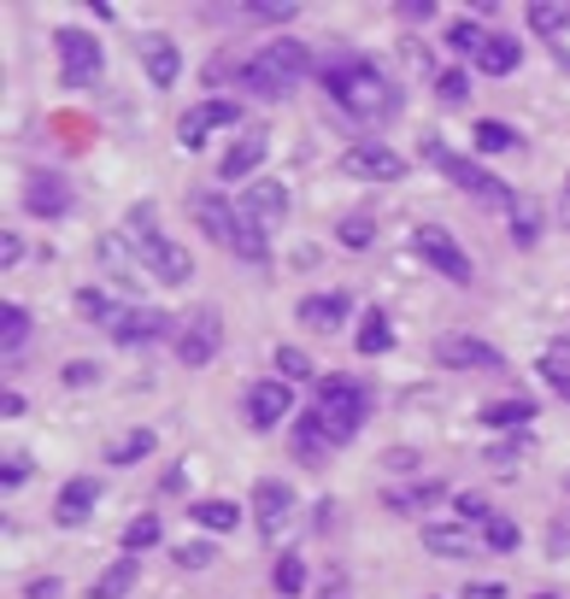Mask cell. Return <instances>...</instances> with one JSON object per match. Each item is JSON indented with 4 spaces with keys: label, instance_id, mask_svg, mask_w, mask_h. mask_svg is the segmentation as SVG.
Segmentation results:
<instances>
[{
    "label": "cell",
    "instance_id": "obj_49",
    "mask_svg": "<svg viewBox=\"0 0 570 599\" xmlns=\"http://www.w3.org/2000/svg\"><path fill=\"white\" fill-rule=\"evenodd\" d=\"M464 599H506V588H500V582H471V594H464Z\"/></svg>",
    "mask_w": 570,
    "mask_h": 599
},
{
    "label": "cell",
    "instance_id": "obj_30",
    "mask_svg": "<svg viewBox=\"0 0 570 599\" xmlns=\"http://www.w3.org/2000/svg\"><path fill=\"white\" fill-rule=\"evenodd\" d=\"M195 523H200V529H212V535H230L241 523V511L230 506V500H200L195 506Z\"/></svg>",
    "mask_w": 570,
    "mask_h": 599
},
{
    "label": "cell",
    "instance_id": "obj_38",
    "mask_svg": "<svg viewBox=\"0 0 570 599\" xmlns=\"http://www.w3.org/2000/svg\"><path fill=\"white\" fill-rule=\"evenodd\" d=\"M447 41L459 53H482L488 48V36H482V24H471V18H459V24H447Z\"/></svg>",
    "mask_w": 570,
    "mask_h": 599
},
{
    "label": "cell",
    "instance_id": "obj_21",
    "mask_svg": "<svg viewBox=\"0 0 570 599\" xmlns=\"http://www.w3.org/2000/svg\"><path fill=\"white\" fill-rule=\"evenodd\" d=\"M347 312H354V305H347V295H306V300H300V324H306V329H324V335L342 329Z\"/></svg>",
    "mask_w": 570,
    "mask_h": 599
},
{
    "label": "cell",
    "instance_id": "obj_23",
    "mask_svg": "<svg viewBox=\"0 0 570 599\" xmlns=\"http://www.w3.org/2000/svg\"><path fill=\"white\" fill-rule=\"evenodd\" d=\"M442 500H447L442 482H418V488H388V494H383V506H388V511H406V517H418V511H435Z\"/></svg>",
    "mask_w": 570,
    "mask_h": 599
},
{
    "label": "cell",
    "instance_id": "obj_10",
    "mask_svg": "<svg viewBox=\"0 0 570 599\" xmlns=\"http://www.w3.org/2000/svg\"><path fill=\"white\" fill-rule=\"evenodd\" d=\"M236 118H241V107H236V100H200V107H188V112H183L177 141H183L188 153H200V148H207V136H212V129H224V124H236Z\"/></svg>",
    "mask_w": 570,
    "mask_h": 599
},
{
    "label": "cell",
    "instance_id": "obj_27",
    "mask_svg": "<svg viewBox=\"0 0 570 599\" xmlns=\"http://www.w3.org/2000/svg\"><path fill=\"white\" fill-rule=\"evenodd\" d=\"M24 341H30V312H24V305H7V312H0V347H7V359H18Z\"/></svg>",
    "mask_w": 570,
    "mask_h": 599
},
{
    "label": "cell",
    "instance_id": "obj_9",
    "mask_svg": "<svg viewBox=\"0 0 570 599\" xmlns=\"http://www.w3.org/2000/svg\"><path fill=\"white\" fill-rule=\"evenodd\" d=\"M53 48H60L65 83H77V89H89V83L100 77V65H107V53H100V41L89 30H60V36H53Z\"/></svg>",
    "mask_w": 570,
    "mask_h": 599
},
{
    "label": "cell",
    "instance_id": "obj_42",
    "mask_svg": "<svg viewBox=\"0 0 570 599\" xmlns=\"http://www.w3.org/2000/svg\"><path fill=\"white\" fill-rule=\"evenodd\" d=\"M541 376H547V383H553V388H559V394H565V400H570V359L559 353V347H553V353H547V359H541Z\"/></svg>",
    "mask_w": 570,
    "mask_h": 599
},
{
    "label": "cell",
    "instance_id": "obj_16",
    "mask_svg": "<svg viewBox=\"0 0 570 599\" xmlns=\"http://www.w3.org/2000/svg\"><path fill=\"white\" fill-rule=\"evenodd\" d=\"M288 405H295V394H288L283 376H271V383H253V394H247V417H253V429H271V423H283Z\"/></svg>",
    "mask_w": 570,
    "mask_h": 599
},
{
    "label": "cell",
    "instance_id": "obj_47",
    "mask_svg": "<svg viewBox=\"0 0 570 599\" xmlns=\"http://www.w3.org/2000/svg\"><path fill=\"white\" fill-rule=\"evenodd\" d=\"M0 482H7V488H24V482H30V459H7L0 464Z\"/></svg>",
    "mask_w": 570,
    "mask_h": 599
},
{
    "label": "cell",
    "instance_id": "obj_48",
    "mask_svg": "<svg viewBox=\"0 0 570 599\" xmlns=\"http://www.w3.org/2000/svg\"><path fill=\"white\" fill-rule=\"evenodd\" d=\"M18 259H24V241L7 229V236H0V265H18Z\"/></svg>",
    "mask_w": 570,
    "mask_h": 599
},
{
    "label": "cell",
    "instance_id": "obj_5",
    "mask_svg": "<svg viewBox=\"0 0 570 599\" xmlns=\"http://www.w3.org/2000/svg\"><path fill=\"white\" fill-rule=\"evenodd\" d=\"M77 305L95 317L100 329L112 335V341H124V347L153 341V335H165V329H171L159 312H136V305H119V300H107V295H100V288H83V295H77Z\"/></svg>",
    "mask_w": 570,
    "mask_h": 599
},
{
    "label": "cell",
    "instance_id": "obj_6",
    "mask_svg": "<svg viewBox=\"0 0 570 599\" xmlns=\"http://www.w3.org/2000/svg\"><path fill=\"white\" fill-rule=\"evenodd\" d=\"M423 159H430V165L442 171L447 183H459L464 195H476V200H494V207H511V200H518V188H511V183H500V177H494V171H482L476 159H464V153H447V148H442V141H435V136L423 141Z\"/></svg>",
    "mask_w": 570,
    "mask_h": 599
},
{
    "label": "cell",
    "instance_id": "obj_2",
    "mask_svg": "<svg viewBox=\"0 0 570 599\" xmlns=\"http://www.w3.org/2000/svg\"><path fill=\"white\" fill-rule=\"evenodd\" d=\"M306 71H312V53H306V41L276 36V41H265V48H259L253 60L241 65V83H247L253 95L276 100V95H288V89H295Z\"/></svg>",
    "mask_w": 570,
    "mask_h": 599
},
{
    "label": "cell",
    "instance_id": "obj_41",
    "mask_svg": "<svg viewBox=\"0 0 570 599\" xmlns=\"http://www.w3.org/2000/svg\"><path fill=\"white\" fill-rule=\"evenodd\" d=\"M60 383H65V388H95V383H100V364H95V359H71L65 371H60Z\"/></svg>",
    "mask_w": 570,
    "mask_h": 599
},
{
    "label": "cell",
    "instance_id": "obj_29",
    "mask_svg": "<svg viewBox=\"0 0 570 599\" xmlns=\"http://www.w3.org/2000/svg\"><path fill=\"white\" fill-rule=\"evenodd\" d=\"M570 24V0H535L530 7V30L535 36H559Z\"/></svg>",
    "mask_w": 570,
    "mask_h": 599
},
{
    "label": "cell",
    "instance_id": "obj_45",
    "mask_svg": "<svg viewBox=\"0 0 570 599\" xmlns=\"http://www.w3.org/2000/svg\"><path fill=\"white\" fill-rule=\"evenodd\" d=\"M177 564H183V570H207V564H218V559H212V540H188V547H177Z\"/></svg>",
    "mask_w": 570,
    "mask_h": 599
},
{
    "label": "cell",
    "instance_id": "obj_14",
    "mask_svg": "<svg viewBox=\"0 0 570 599\" xmlns=\"http://www.w3.org/2000/svg\"><path fill=\"white\" fill-rule=\"evenodd\" d=\"M218 341H224V329H218V312H195V317H188V324L177 329V359L200 371V364H212Z\"/></svg>",
    "mask_w": 570,
    "mask_h": 599
},
{
    "label": "cell",
    "instance_id": "obj_51",
    "mask_svg": "<svg viewBox=\"0 0 570 599\" xmlns=\"http://www.w3.org/2000/svg\"><path fill=\"white\" fill-rule=\"evenodd\" d=\"M565 224H570V183H565Z\"/></svg>",
    "mask_w": 570,
    "mask_h": 599
},
{
    "label": "cell",
    "instance_id": "obj_20",
    "mask_svg": "<svg viewBox=\"0 0 570 599\" xmlns=\"http://www.w3.org/2000/svg\"><path fill=\"white\" fill-rule=\"evenodd\" d=\"M95 500H100V482L95 476H77V482H65L60 488V506H53V517L65 523H89V511H95Z\"/></svg>",
    "mask_w": 570,
    "mask_h": 599
},
{
    "label": "cell",
    "instance_id": "obj_32",
    "mask_svg": "<svg viewBox=\"0 0 570 599\" xmlns=\"http://www.w3.org/2000/svg\"><path fill=\"white\" fill-rule=\"evenodd\" d=\"M388 347H394V329H388V317L371 305V312H364V329H359V353L376 359V353H388Z\"/></svg>",
    "mask_w": 570,
    "mask_h": 599
},
{
    "label": "cell",
    "instance_id": "obj_22",
    "mask_svg": "<svg viewBox=\"0 0 570 599\" xmlns=\"http://www.w3.org/2000/svg\"><path fill=\"white\" fill-rule=\"evenodd\" d=\"M423 547H430L435 552V559H471V547H476V540H471V529H464V523H423Z\"/></svg>",
    "mask_w": 570,
    "mask_h": 599
},
{
    "label": "cell",
    "instance_id": "obj_39",
    "mask_svg": "<svg viewBox=\"0 0 570 599\" xmlns=\"http://www.w3.org/2000/svg\"><path fill=\"white\" fill-rule=\"evenodd\" d=\"M159 535H165V523H159V517H136V523H129V529H124V552H141V547H153Z\"/></svg>",
    "mask_w": 570,
    "mask_h": 599
},
{
    "label": "cell",
    "instance_id": "obj_8",
    "mask_svg": "<svg viewBox=\"0 0 570 599\" xmlns=\"http://www.w3.org/2000/svg\"><path fill=\"white\" fill-rule=\"evenodd\" d=\"M236 212H241V224L253 229V236H271V229L288 217V188L276 183V177H253V183L241 188Z\"/></svg>",
    "mask_w": 570,
    "mask_h": 599
},
{
    "label": "cell",
    "instance_id": "obj_7",
    "mask_svg": "<svg viewBox=\"0 0 570 599\" xmlns=\"http://www.w3.org/2000/svg\"><path fill=\"white\" fill-rule=\"evenodd\" d=\"M364 405H371V400H364V388H359V383H347V376H324V388H318V423L330 429V441H335V447L359 435Z\"/></svg>",
    "mask_w": 570,
    "mask_h": 599
},
{
    "label": "cell",
    "instance_id": "obj_3",
    "mask_svg": "<svg viewBox=\"0 0 570 599\" xmlns=\"http://www.w3.org/2000/svg\"><path fill=\"white\" fill-rule=\"evenodd\" d=\"M124 241L136 247L141 265H148L159 283H188V276H195V259H188V247H183V241H171V236H159L153 207H136V212H129Z\"/></svg>",
    "mask_w": 570,
    "mask_h": 599
},
{
    "label": "cell",
    "instance_id": "obj_19",
    "mask_svg": "<svg viewBox=\"0 0 570 599\" xmlns=\"http://www.w3.org/2000/svg\"><path fill=\"white\" fill-rule=\"evenodd\" d=\"M24 207L36 217H60V212H71V188L53 177V171H36V177L24 183Z\"/></svg>",
    "mask_w": 570,
    "mask_h": 599
},
{
    "label": "cell",
    "instance_id": "obj_44",
    "mask_svg": "<svg viewBox=\"0 0 570 599\" xmlns=\"http://www.w3.org/2000/svg\"><path fill=\"white\" fill-rule=\"evenodd\" d=\"M482 540H488L494 552H511V547H518V523H511V517H494L488 529H482Z\"/></svg>",
    "mask_w": 570,
    "mask_h": 599
},
{
    "label": "cell",
    "instance_id": "obj_28",
    "mask_svg": "<svg viewBox=\"0 0 570 599\" xmlns=\"http://www.w3.org/2000/svg\"><path fill=\"white\" fill-rule=\"evenodd\" d=\"M129 582H136V559H129V552H124L119 564H107V570H100V582H95V599H124V594H129Z\"/></svg>",
    "mask_w": 570,
    "mask_h": 599
},
{
    "label": "cell",
    "instance_id": "obj_35",
    "mask_svg": "<svg viewBox=\"0 0 570 599\" xmlns=\"http://www.w3.org/2000/svg\"><path fill=\"white\" fill-rule=\"evenodd\" d=\"M306 588V559L300 552H283L276 559V594H300Z\"/></svg>",
    "mask_w": 570,
    "mask_h": 599
},
{
    "label": "cell",
    "instance_id": "obj_1",
    "mask_svg": "<svg viewBox=\"0 0 570 599\" xmlns=\"http://www.w3.org/2000/svg\"><path fill=\"white\" fill-rule=\"evenodd\" d=\"M324 77H330L335 107L354 112L359 124H388L394 112H400V95H394V83H388L371 60H335Z\"/></svg>",
    "mask_w": 570,
    "mask_h": 599
},
{
    "label": "cell",
    "instance_id": "obj_13",
    "mask_svg": "<svg viewBox=\"0 0 570 599\" xmlns=\"http://www.w3.org/2000/svg\"><path fill=\"white\" fill-rule=\"evenodd\" d=\"M342 165L354 171V177H364V183H394V177H400V171H406V159L394 153L388 141H354Z\"/></svg>",
    "mask_w": 570,
    "mask_h": 599
},
{
    "label": "cell",
    "instance_id": "obj_46",
    "mask_svg": "<svg viewBox=\"0 0 570 599\" xmlns=\"http://www.w3.org/2000/svg\"><path fill=\"white\" fill-rule=\"evenodd\" d=\"M464 89H471V83H464V71H442V77H435V95H442L447 107H459Z\"/></svg>",
    "mask_w": 570,
    "mask_h": 599
},
{
    "label": "cell",
    "instance_id": "obj_34",
    "mask_svg": "<svg viewBox=\"0 0 570 599\" xmlns=\"http://www.w3.org/2000/svg\"><path fill=\"white\" fill-rule=\"evenodd\" d=\"M530 417H535L530 400H500V405H488V412H482L488 429H518V423H530Z\"/></svg>",
    "mask_w": 570,
    "mask_h": 599
},
{
    "label": "cell",
    "instance_id": "obj_37",
    "mask_svg": "<svg viewBox=\"0 0 570 599\" xmlns=\"http://www.w3.org/2000/svg\"><path fill=\"white\" fill-rule=\"evenodd\" d=\"M335 241H342V247H354V253H359V247H371L376 236H371V217H342V224H335Z\"/></svg>",
    "mask_w": 570,
    "mask_h": 599
},
{
    "label": "cell",
    "instance_id": "obj_26",
    "mask_svg": "<svg viewBox=\"0 0 570 599\" xmlns=\"http://www.w3.org/2000/svg\"><path fill=\"white\" fill-rule=\"evenodd\" d=\"M153 447H159V435H153V429H129L124 441H112V447H107V464H119V471H124V464L148 459Z\"/></svg>",
    "mask_w": 570,
    "mask_h": 599
},
{
    "label": "cell",
    "instance_id": "obj_43",
    "mask_svg": "<svg viewBox=\"0 0 570 599\" xmlns=\"http://www.w3.org/2000/svg\"><path fill=\"white\" fill-rule=\"evenodd\" d=\"M276 371L295 376V383H306V376H312V359H306L300 347H276Z\"/></svg>",
    "mask_w": 570,
    "mask_h": 599
},
{
    "label": "cell",
    "instance_id": "obj_52",
    "mask_svg": "<svg viewBox=\"0 0 570 599\" xmlns=\"http://www.w3.org/2000/svg\"><path fill=\"white\" fill-rule=\"evenodd\" d=\"M535 599H559V594H535Z\"/></svg>",
    "mask_w": 570,
    "mask_h": 599
},
{
    "label": "cell",
    "instance_id": "obj_25",
    "mask_svg": "<svg viewBox=\"0 0 570 599\" xmlns=\"http://www.w3.org/2000/svg\"><path fill=\"white\" fill-rule=\"evenodd\" d=\"M506 217H511V236H518V247H535V241H541V212H535V200H530V195L511 200Z\"/></svg>",
    "mask_w": 570,
    "mask_h": 599
},
{
    "label": "cell",
    "instance_id": "obj_24",
    "mask_svg": "<svg viewBox=\"0 0 570 599\" xmlns=\"http://www.w3.org/2000/svg\"><path fill=\"white\" fill-rule=\"evenodd\" d=\"M518 60H523V48L511 36H488V48L476 53V65L488 71V77H511V71H518Z\"/></svg>",
    "mask_w": 570,
    "mask_h": 599
},
{
    "label": "cell",
    "instance_id": "obj_17",
    "mask_svg": "<svg viewBox=\"0 0 570 599\" xmlns=\"http://www.w3.org/2000/svg\"><path fill=\"white\" fill-rule=\"evenodd\" d=\"M253 517H259L265 535H276L288 517H295V488H288V482H259L253 488Z\"/></svg>",
    "mask_w": 570,
    "mask_h": 599
},
{
    "label": "cell",
    "instance_id": "obj_12",
    "mask_svg": "<svg viewBox=\"0 0 570 599\" xmlns=\"http://www.w3.org/2000/svg\"><path fill=\"white\" fill-rule=\"evenodd\" d=\"M435 359L447 364V371H500V347H488V341H476V335H442L435 341Z\"/></svg>",
    "mask_w": 570,
    "mask_h": 599
},
{
    "label": "cell",
    "instance_id": "obj_33",
    "mask_svg": "<svg viewBox=\"0 0 570 599\" xmlns=\"http://www.w3.org/2000/svg\"><path fill=\"white\" fill-rule=\"evenodd\" d=\"M330 447H335L330 429H324V423H318V412H312V417H306L300 429H295V452H300V459H324Z\"/></svg>",
    "mask_w": 570,
    "mask_h": 599
},
{
    "label": "cell",
    "instance_id": "obj_11",
    "mask_svg": "<svg viewBox=\"0 0 570 599\" xmlns=\"http://www.w3.org/2000/svg\"><path fill=\"white\" fill-rule=\"evenodd\" d=\"M412 241H418V253H423V259H430V265H435V271H442V276H447V283H471V276H476V271H471V259H464V247H459V241H453V236H447V229H435V224H423V229H418V236H412Z\"/></svg>",
    "mask_w": 570,
    "mask_h": 599
},
{
    "label": "cell",
    "instance_id": "obj_36",
    "mask_svg": "<svg viewBox=\"0 0 570 599\" xmlns=\"http://www.w3.org/2000/svg\"><path fill=\"white\" fill-rule=\"evenodd\" d=\"M241 12H247V18H259V24H283V18H295L300 7H295V0H247Z\"/></svg>",
    "mask_w": 570,
    "mask_h": 599
},
{
    "label": "cell",
    "instance_id": "obj_4",
    "mask_svg": "<svg viewBox=\"0 0 570 599\" xmlns=\"http://www.w3.org/2000/svg\"><path fill=\"white\" fill-rule=\"evenodd\" d=\"M188 212H195V224L207 229L212 241H224L230 253H241V259H265V236H253V229L241 224V212L230 207L224 195H207V188H195V195H188Z\"/></svg>",
    "mask_w": 570,
    "mask_h": 599
},
{
    "label": "cell",
    "instance_id": "obj_40",
    "mask_svg": "<svg viewBox=\"0 0 570 599\" xmlns=\"http://www.w3.org/2000/svg\"><path fill=\"white\" fill-rule=\"evenodd\" d=\"M453 506H459V523H482V529L500 517V511H488V500H482V494H459Z\"/></svg>",
    "mask_w": 570,
    "mask_h": 599
},
{
    "label": "cell",
    "instance_id": "obj_31",
    "mask_svg": "<svg viewBox=\"0 0 570 599\" xmlns=\"http://www.w3.org/2000/svg\"><path fill=\"white\" fill-rule=\"evenodd\" d=\"M476 148H482V153H511V148H523V141H518V129H511V124L482 118V124H476Z\"/></svg>",
    "mask_w": 570,
    "mask_h": 599
},
{
    "label": "cell",
    "instance_id": "obj_18",
    "mask_svg": "<svg viewBox=\"0 0 570 599\" xmlns=\"http://www.w3.org/2000/svg\"><path fill=\"white\" fill-rule=\"evenodd\" d=\"M141 65H148V83L153 89H171L183 77V53L171 36H141Z\"/></svg>",
    "mask_w": 570,
    "mask_h": 599
},
{
    "label": "cell",
    "instance_id": "obj_50",
    "mask_svg": "<svg viewBox=\"0 0 570 599\" xmlns=\"http://www.w3.org/2000/svg\"><path fill=\"white\" fill-rule=\"evenodd\" d=\"M60 594V582H30V599H53Z\"/></svg>",
    "mask_w": 570,
    "mask_h": 599
},
{
    "label": "cell",
    "instance_id": "obj_15",
    "mask_svg": "<svg viewBox=\"0 0 570 599\" xmlns=\"http://www.w3.org/2000/svg\"><path fill=\"white\" fill-rule=\"evenodd\" d=\"M265 153H271L265 129H247V136L236 141V148L224 153V165H218V177H224V183H253V177H259V165H265Z\"/></svg>",
    "mask_w": 570,
    "mask_h": 599
}]
</instances>
